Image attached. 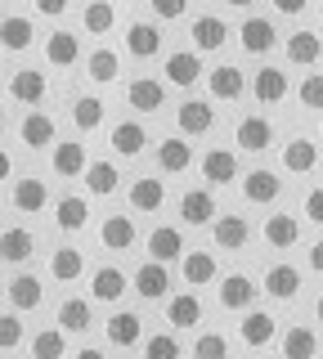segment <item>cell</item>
Returning <instances> with one entry per match:
<instances>
[{"mask_svg":"<svg viewBox=\"0 0 323 359\" xmlns=\"http://www.w3.org/2000/svg\"><path fill=\"white\" fill-rule=\"evenodd\" d=\"M50 274L59 278V283H76V278L85 274V256H81V247H54V256H50Z\"/></svg>","mask_w":323,"mask_h":359,"instance_id":"cell-27","label":"cell"},{"mask_svg":"<svg viewBox=\"0 0 323 359\" xmlns=\"http://www.w3.org/2000/svg\"><path fill=\"white\" fill-rule=\"evenodd\" d=\"M117 184H121V175H117L113 162H90V171H85V189H90L95 198H113Z\"/></svg>","mask_w":323,"mask_h":359,"instance_id":"cell-38","label":"cell"},{"mask_svg":"<svg viewBox=\"0 0 323 359\" xmlns=\"http://www.w3.org/2000/svg\"><path fill=\"white\" fill-rule=\"evenodd\" d=\"M46 59L54 67H72L76 59H81V41H76L72 32H54V36L46 41Z\"/></svg>","mask_w":323,"mask_h":359,"instance_id":"cell-35","label":"cell"},{"mask_svg":"<svg viewBox=\"0 0 323 359\" xmlns=\"http://www.w3.org/2000/svg\"><path fill=\"white\" fill-rule=\"evenodd\" d=\"M319 166V149L310 140H292V144H283V171H292V175H310Z\"/></svg>","mask_w":323,"mask_h":359,"instance_id":"cell-32","label":"cell"},{"mask_svg":"<svg viewBox=\"0 0 323 359\" xmlns=\"http://www.w3.org/2000/svg\"><path fill=\"white\" fill-rule=\"evenodd\" d=\"M162 72H166V86L188 90V86H198V76H207V67L198 59V50H175V54H166Z\"/></svg>","mask_w":323,"mask_h":359,"instance_id":"cell-1","label":"cell"},{"mask_svg":"<svg viewBox=\"0 0 323 359\" xmlns=\"http://www.w3.org/2000/svg\"><path fill=\"white\" fill-rule=\"evenodd\" d=\"M54 171H59L63 180H76L90 171V157H85V144H54Z\"/></svg>","mask_w":323,"mask_h":359,"instance_id":"cell-23","label":"cell"},{"mask_svg":"<svg viewBox=\"0 0 323 359\" xmlns=\"http://www.w3.org/2000/svg\"><path fill=\"white\" fill-rule=\"evenodd\" d=\"M90 297L95 301H121L126 297V274H121L117 265H104L90 274Z\"/></svg>","mask_w":323,"mask_h":359,"instance_id":"cell-28","label":"cell"},{"mask_svg":"<svg viewBox=\"0 0 323 359\" xmlns=\"http://www.w3.org/2000/svg\"><path fill=\"white\" fill-rule=\"evenodd\" d=\"M32 36H36V32H32V18L9 14L5 22H0V41H5V50H9V54H14V50H27Z\"/></svg>","mask_w":323,"mask_h":359,"instance_id":"cell-41","label":"cell"},{"mask_svg":"<svg viewBox=\"0 0 323 359\" xmlns=\"http://www.w3.org/2000/svg\"><path fill=\"white\" fill-rule=\"evenodd\" d=\"M247 220H242V216H220L216 220V247H220V252H238V247L242 243H247Z\"/></svg>","mask_w":323,"mask_h":359,"instance_id":"cell-39","label":"cell"},{"mask_svg":"<svg viewBox=\"0 0 323 359\" xmlns=\"http://www.w3.org/2000/svg\"><path fill=\"white\" fill-rule=\"evenodd\" d=\"M158 166H162L166 175L188 171V166H193V144H188L184 135H171V140H162V144H158Z\"/></svg>","mask_w":323,"mask_h":359,"instance_id":"cell-13","label":"cell"},{"mask_svg":"<svg viewBox=\"0 0 323 359\" xmlns=\"http://www.w3.org/2000/svg\"><path fill=\"white\" fill-rule=\"evenodd\" d=\"M104 332H108V341H113L117 351H130V346H139V337H144V319L135 310H117L113 319L104 323Z\"/></svg>","mask_w":323,"mask_h":359,"instance_id":"cell-8","label":"cell"},{"mask_svg":"<svg viewBox=\"0 0 323 359\" xmlns=\"http://www.w3.org/2000/svg\"><path fill=\"white\" fill-rule=\"evenodd\" d=\"M296 99H301V108H323V72H310L305 81H301Z\"/></svg>","mask_w":323,"mask_h":359,"instance_id":"cell-49","label":"cell"},{"mask_svg":"<svg viewBox=\"0 0 323 359\" xmlns=\"http://www.w3.org/2000/svg\"><path fill=\"white\" fill-rule=\"evenodd\" d=\"M207 90H211V99H220V104H233V99H242L247 81H242V72L233 63H220V67L207 72Z\"/></svg>","mask_w":323,"mask_h":359,"instance_id":"cell-3","label":"cell"},{"mask_svg":"<svg viewBox=\"0 0 323 359\" xmlns=\"http://www.w3.org/2000/svg\"><path fill=\"white\" fill-rule=\"evenodd\" d=\"M99 243H104L108 252H126V247L135 243V220L130 216H108L99 224Z\"/></svg>","mask_w":323,"mask_h":359,"instance_id":"cell-30","label":"cell"},{"mask_svg":"<svg viewBox=\"0 0 323 359\" xmlns=\"http://www.w3.org/2000/svg\"><path fill=\"white\" fill-rule=\"evenodd\" d=\"M319 54H323V41L315 36V32H292V36H287V59H292L296 67L319 63Z\"/></svg>","mask_w":323,"mask_h":359,"instance_id":"cell-36","label":"cell"},{"mask_svg":"<svg viewBox=\"0 0 323 359\" xmlns=\"http://www.w3.org/2000/svg\"><path fill=\"white\" fill-rule=\"evenodd\" d=\"M59 328L63 332H85L90 328V301H81V297H68L59 306Z\"/></svg>","mask_w":323,"mask_h":359,"instance_id":"cell-42","label":"cell"},{"mask_svg":"<svg viewBox=\"0 0 323 359\" xmlns=\"http://www.w3.org/2000/svg\"><path fill=\"white\" fill-rule=\"evenodd\" d=\"M265 292H270L274 301H292L301 292V269L296 265H270L265 269Z\"/></svg>","mask_w":323,"mask_h":359,"instance_id":"cell-22","label":"cell"},{"mask_svg":"<svg viewBox=\"0 0 323 359\" xmlns=\"http://www.w3.org/2000/svg\"><path fill=\"white\" fill-rule=\"evenodd\" d=\"M233 144H238L242 153H265L274 144V126L270 117H242L238 130H233Z\"/></svg>","mask_w":323,"mask_h":359,"instance_id":"cell-4","label":"cell"},{"mask_svg":"<svg viewBox=\"0 0 323 359\" xmlns=\"http://www.w3.org/2000/svg\"><path fill=\"white\" fill-rule=\"evenodd\" d=\"M126 50L135 54V59H153V54L162 50V32L153 27V22H130L126 27Z\"/></svg>","mask_w":323,"mask_h":359,"instance_id":"cell-29","label":"cell"},{"mask_svg":"<svg viewBox=\"0 0 323 359\" xmlns=\"http://www.w3.org/2000/svg\"><path fill=\"white\" fill-rule=\"evenodd\" d=\"M81 22H85V32H90V36H104V32H113V22H117L113 0H90V5H85V14H81Z\"/></svg>","mask_w":323,"mask_h":359,"instance_id":"cell-40","label":"cell"},{"mask_svg":"<svg viewBox=\"0 0 323 359\" xmlns=\"http://www.w3.org/2000/svg\"><path fill=\"white\" fill-rule=\"evenodd\" d=\"M301 207H305V220L323 224V189H310V194H305V202H301Z\"/></svg>","mask_w":323,"mask_h":359,"instance_id":"cell-52","label":"cell"},{"mask_svg":"<svg viewBox=\"0 0 323 359\" xmlns=\"http://www.w3.org/2000/svg\"><path fill=\"white\" fill-rule=\"evenodd\" d=\"M202 175L211 180V184H233V180H238V153L233 149L202 153Z\"/></svg>","mask_w":323,"mask_h":359,"instance_id":"cell-19","label":"cell"},{"mask_svg":"<svg viewBox=\"0 0 323 359\" xmlns=\"http://www.w3.org/2000/svg\"><path fill=\"white\" fill-rule=\"evenodd\" d=\"M108 144H113V153H117V157H139V153H144V144H149V135H144L139 121H117L113 135H108Z\"/></svg>","mask_w":323,"mask_h":359,"instance_id":"cell-24","label":"cell"},{"mask_svg":"<svg viewBox=\"0 0 323 359\" xmlns=\"http://www.w3.org/2000/svg\"><path fill=\"white\" fill-rule=\"evenodd\" d=\"M278 194H283V180H278L274 171H247L242 175V198L256 202V207H270Z\"/></svg>","mask_w":323,"mask_h":359,"instance_id":"cell-14","label":"cell"},{"mask_svg":"<svg viewBox=\"0 0 323 359\" xmlns=\"http://www.w3.org/2000/svg\"><path fill=\"white\" fill-rule=\"evenodd\" d=\"M315 319H319V323H323V297H319V306H315Z\"/></svg>","mask_w":323,"mask_h":359,"instance_id":"cell-58","label":"cell"},{"mask_svg":"<svg viewBox=\"0 0 323 359\" xmlns=\"http://www.w3.org/2000/svg\"><path fill=\"white\" fill-rule=\"evenodd\" d=\"M144 359H180V341L171 332H158L144 341Z\"/></svg>","mask_w":323,"mask_h":359,"instance_id":"cell-48","label":"cell"},{"mask_svg":"<svg viewBox=\"0 0 323 359\" xmlns=\"http://www.w3.org/2000/svg\"><path fill=\"white\" fill-rule=\"evenodd\" d=\"M5 297H9V306H14V310H36L41 297H46V287H41L36 274H14L5 283Z\"/></svg>","mask_w":323,"mask_h":359,"instance_id":"cell-16","label":"cell"},{"mask_svg":"<svg viewBox=\"0 0 323 359\" xmlns=\"http://www.w3.org/2000/svg\"><path fill=\"white\" fill-rule=\"evenodd\" d=\"M274 9L287 14V18H296V14H305V0H274Z\"/></svg>","mask_w":323,"mask_h":359,"instance_id":"cell-53","label":"cell"},{"mask_svg":"<svg viewBox=\"0 0 323 359\" xmlns=\"http://www.w3.org/2000/svg\"><path fill=\"white\" fill-rule=\"evenodd\" d=\"M85 220H90V202H85V198L68 194V198L54 202V224H59V229L76 233V229H85Z\"/></svg>","mask_w":323,"mask_h":359,"instance_id":"cell-26","label":"cell"},{"mask_svg":"<svg viewBox=\"0 0 323 359\" xmlns=\"http://www.w3.org/2000/svg\"><path fill=\"white\" fill-rule=\"evenodd\" d=\"M310 269H315V274H323V238L310 247Z\"/></svg>","mask_w":323,"mask_h":359,"instance_id":"cell-55","label":"cell"},{"mask_svg":"<svg viewBox=\"0 0 323 359\" xmlns=\"http://www.w3.org/2000/svg\"><path fill=\"white\" fill-rule=\"evenodd\" d=\"M18 341H23V323H18V314H5V319H0V346L14 351Z\"/></svg>","mask_w":323,"mask_h":359,"instance_id":"cell-50","label":"cell"},{"mask_svg":"<svg viewBox=\"0 0 323 359\" xmlns=\"http://www.w3.org/2000/svg\"><path fill=\"white\" fill-rule=\"evenodd\" d=\"M126 104L139 108V112H162L166 104V81H153V76H135L126 86Z\"/></svg>","mask_w":323,"mask_h":359,"instance_id":"cell-9","label":"cell"},{"mask_svg":"<svg viewBox=\"0 0 323 359\" xmlns=\"http://www.w3.org/2000/svg\"><path fill=\"white\" fill-rule=\"evenodd\" d=\"M162 202H166V184H162V180L144 175V180L130 184V207H135V211H162Z\"/></svg>","mask_w":323,"mask_h":359,"instance_id":"cell-34","label":"cell"},{"mask_svg":"<svg viewBox=\"0 0 323 359\" xmlns=\"http://www.w3.org/2000/svg\"><path fill=\"white\" fill-rule=\"evenodd\" d=\"M319 351V337L305 328V323H296V328L283 332V359H315Z\"/></svg>","mask_w":323,"mask_h":359,"instance_id":"cell-37","label":"cell"},{"mask_svg":"<svg viewBox=\"0 0 323 359\" xmlns=\"http://www.w3.org/2000/svg\"><path fill=\"white\" fill-rule=\"evenodd\" d=\"M32 233L27 229H5V238H0V256H5L9 265H23L27 256H32Z\"/></svg>","mask_w":323,"mask_h":359,"instance_id":"cell-44","label":"cell"},{"mask_svg":"<svg viewBox=\"0 0 323 359\" xmlns=\"http://www.w3.org/2000/svg\"><path fill=\"white\" fill-rule=\"evenodd\" d=\"M265 243L270 247H296L301 243V220L296 216H287V211H278V216H265Z\"/></svg>","mask_w":323,"mask_h":359,"instance_id":"cell-25","label":"cell"},{"mask_svg":"<svg viewBox=\"0 0 323 359\" xmlns=\"http://www.w3.org/2000/svg\"><path fill=\"white\" fill-rule=\"evenodd\" d=\"M166 323H171V328H198V323H202V301H198V292H180V297L166 301Z\"/></svg>","mask_w":323,"mask_h":359,"instance_id":"cell-18","label":"cell"},{"mask_svg":"<svg viewBox=\"0 0 323 359\" xmlns=\"http://www.w3.org/2000/svg\"><path fill=\"white\" fill-rule=\"evenodd\" d=\"M274 332H278V319H274V314H265V310H247V314H242V323H238L242 346H252V351L270 346Z\"/></svg>","mask_w":323,"mask_h":359,"instance_id":"cell-7","label":"cell"},{"mask_svg":"<svg viewBox=\"0 0 323 359\" xmlns=\"http://www.w3.org/2000/svg\"><path fill=\"white\" fill-rule=\"evenodd\" d=\"M225 5H238V9H247V5H256V0H225Z\"/></svg>","mask_w":323,"mask_h":359,"instance_id":"cell-57","label":"cell"},{"mask_svg":"<svg viewBox=\"0 0 323 359\" xmlns=\"http://www.w3.org/2000/svg\"><path fill=\"white\" fill-rule=\"evenodd\" d=\"M256 297H261V287H256L247 274H225L220 278V306L225 310H252Z\"/></svg>","mask_w":323,"mask_h":359,"instance_id":"cell-6","label":"cell"},{"mask_svg":"<svg viewBox=\"0 0 323 359\" xmlns=\"http://www.w3.org/2000/svg\"><path fill=\"white\" fill-rule=\"evenodd\" d=\"M180 216L184 224H216V198L207 194V189H188V194L180 198Z\"/></svg>","mask_w":323,"mask_h":359,"instance_id":"cell-20","label":"cell"},{"mask_svg":"<svg viewBox=\"0 0 323 359\" xmlns=\"http://www.w3.org/2000/svg\"><path fill=\"white\" fill-rule=\"evenodd\" d=\"M9 99H18V104H41V99H46V72L18 67V72L9 76Z\"/></svg>","mask_w":323,"mask_h":359,"instance_id":"cell-17","label":"cell"},{"mask_svg":"<svg viewBox=\"0 0 323 359\" xmlns=\"http://www.w3.org/2000/svg\"><path fill=\"white\" fill-rule=\"evenodd\" d=\"M319 18H323V5H319Z\"/></svg>","mask_w":323,"mask_h":359,"instance_id":"cell-59","label":"cell"},{"mask_svg":"<svg viewBox=\"0 0 323 359\" xmlns=\"http://www.w3.org/2000/svg\"><path fill=\"white\" fill-rule=\"evenodd\" d=\"M180 261H184L180 269H184L188 287H207L211 278H216V256H211V252H184Z\"/></svg>","mask_w":323,"mask_h":359,"instance_id":"cell-33","label":"cell"},{"mask_svg":"<svg viewBox=\"0 0 323 359\" xmlns=\"http://www.w3.org/2000/svg\"><path fill=\"white\" fill-rule=\"evenodd\" d=\"M184 9H188V0H153V14H158L162 22L184 18Z\"/></svg>","mask_w":323,"mask_h":359,"instance_id":"cell-51","label":"cell"},{"mask_svg":"<svg viewBox=\"0 0 323 359\" xmlns=\"http://www.w3.org/2000/svg\"><path fill=\"white\" fill-rule=\"evenodd\" d=\"M188 36H193V50H198V54H211V50H225V41H229V27H225V18H216V14H202V18H193Z\"/></svg>","mask_w":323,"mask_h":359,"instance_id":"cell-5","label":"cell"},{"mask_svg":"<svg viewBox=\"0 0 323 359\" xmlns=\"http://www.w3.org/2000/svg\"><path fill=\"white\" fill-rule=\"evenodd\" d=\"M18 140H23L27 149H50V144H59L54 117H46V112H27L23 126H18Z\"/></svg>","mask_w":323,"mask_h":359,"instance_id":"cell-15","label":"cell"},{"mask_svg":"<svg viewBox=\"0 0 323 359\" xmlns=\"http://www.w3.org/2000/svg\"><path fill=\"white\" fill-rule=\"evenodd\" d=\"M72 121H76V130H99V126H104V99L81 95L72 104Z\"/></svg>","mask_w":323,"mask_h":359,"instance_id":"cell-43","label":"cell"},{"mask_svg":"<svg viewBox=\"0 0 323 359\" xmlns=\"http://www.w3.org/2000/svg\"><path fill=\"white\" fill-rule=\"evenodd\" d=\"M274 41H278V32H274V22L270 18H242V27H238V45L247 54H270L274 50Z\"/></svg>","mask_w":323,"mask_h":359,"instance_id":"cell-10","label":"cell"},{"mask_svg":"<svg viewBox=\"0 0 323 359\" xmlns=\"http://www.w3.org/2000/svg\"><path fill=\"white\" fill-rule=\"evenodd\" d=\"M85 67H90V81L108 86V81H117V67H121V63H117V54H113V50H95Z\"/></svg>","mask_w":323,"mask_h":359,"instance_id":"cell-46","label":"cell"},{"mask_svg":"<svg viewBox=\"0 0 323 359\" xmlns=\"http://www.w3.org/2000/svg\"><path fill=\"white\" fill-rule=\"evenodd\" d=\"M63 351H68L63 328H46V332L32 337V355H36V359H63Z\"/></svg>","mask_w":323,"mask_h":359,"instance_id":"cell-45","label":"cell"},{"mask_svg":"<svg viewBox=\"0 0 323 359\" xmlns=\"http://www.w3.org/2000/svg\"><path fill=\"white\" fill-rule=\"evenodd\" d=\"M287 95V72H278V67H261L252 81V99L256 104H278V99Z\"/></svg>","mask_w":323,"mask_h":359,"instance_id":"cell-31","label":"cell"},{"mask_svg":"<svg viewBox=\"0 0 323 359\" xmlns=\"http://www.w3.org/2000/svg\"><path fill=\"white\" fill-rule=\"evenodd\" d=\"M130 287H135L144 301H162V297H166V287H171V274H166V265H162V261H149V265H139V269H135Z\"/></svg>","mask_w":323,"mask_h":359,"instance_id":"cell-11","label":"cell"},{"mask_svg":"<svg viewBox=\"0 0 323 359\" xmlns=\"http://www.w3.org/2000/svg\"><path fill=\"white\" fill-rule=\"evenodd\" d=\"M193 359H229V341L220 332H202L193 341Z\"/></svg>","mask_w":323,"mask_h":359,"instance_id":"cell-47","label":"cell"},{"mask_svg":"<svg viewBox=\"0 0 323 359\" xmlns=\"http://www.w3.org/2000/svg\"><path fill=\"white\" fill-rule=\"evenodd\" d=\"M36 9H41V14H63V9H68V0H36Z\"/></svg>","mask_w":323,"mask_h":359,"instance_id":"cell-54","label":"cell"},{"mask_svg":"<svg viewBox=\"0 0 323 359\" xmlns=\"http://www.w3.org/2000/svg\"><path fill=\"white\" fill-rule=\"evenodd\" d=\"M14 207L18 211H27V216H36V211H46L50 207V189H46V180H36V175H23V180H14Z\"/></svg>","mask_w":323,"mask_h":359,"instance_id":"cell-12","label":"cell"},{"mask_svg":"<svg viewBox=\"0 0 323 359\" xmlns=\"http://www.w3.org/2000/svg\"><path fill=\"white\" fill-rule=\"evenodd\" d=\"M72 359H108V355H104V351H95V346H81V351H76Z\"/></svg>","mask_w":323,"mask_h":359,"instance_id":"cell-56","label":"cell"},{"mask_svg":"<svg viewBox=\"0 0 323 359\" xmlns=\"http://www.w3.org/2000/svg\"><path fill=\"white\" fill-rule=\"evenodd\" d=\"M211 121H216V108H211L207 99H184V104L175 108V126H180L184 140L188 135H207Z\"/></svg>","mask_w":323,"mask_h":359,"instance_id":"cell-2","label":"cell"},{"mask_svg":"<svg viewBox=\"0 0 323 359\" xmlns=\"http://www.w3.org/2000/svg\"><path fill=\"white\" fill-rule=\"evenodd\" d=\"M149 256L153 261H175V256H184V233L175 229V224H158V229L149 233Z\"/></svg>","mask_w":323,"mask_h":359,"instance_id":"cell-21","label":"cell"}]
</instances>
